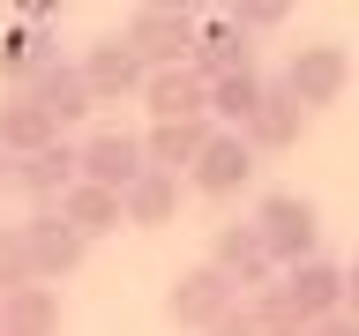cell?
<instances>
[{
    "mask_svg": "<svg viewBox=\"0 0 359 336\" xmlns=\"http://www.w3.org/2000/svg\"><path fill=\"white\" fill-rule=\"evenodd\" d=\"M135 45V60L142 67H172L195 52V15H165V8H135V22L120 30Z\"/></svg>",
    "mask_w": 359,
    "mask_h": 336,
    "instance_id": "9c48e42d",
    "label": "cell"
},
{
    "mask_svg": "<svg viewBox=\"0 0 359 336\" xmlns=\"http://www.w3.org/2000/svg\"><path fill=\"white\" fill-rule=\"evenodd\" d=\"M0 336H60V284L0 291Z\"/></svg>",
    "mask_w": 359,
    "mask_h": 336,
    "instance_id": "2e32d148",
    "label": "cell"
},
{
    "mask_svg": "<svg viewBox=\"0 0 359 336\" xmlns=\"http://www.w3.org/2000/svg\"><path fill=\"white\" fill-rule=\"evenodd\" d=\"M22 239H30V269H38V284L75 276V269H83V254H90V239L60 217V209H53V202H38V209L22 217Z\"/></svg>",
    "mask_w": 359,
    "mask_h": 336,
    "instance_id": "5b68a950",
    "label": "cell"
},
{
    "mask_svg": "<svg viewBox=\"0 0 359 336\" xmlns=\"http://www.w3.org/2000/svg\"><path fill=\"white\" fill-rule=\"evenodd\" d=\"M210 142V120H150V134H142V157H150L157 172H187L195 164V150Z\"/></svg>",
    "mask_w": 359,
    "mask_h": 336,
    "instance_id": "ac0fdd59",
    "label": "cell"
},
{
    "mask_svg": "<svg viewBox=\"0 0 359 336\" xmlns=\"http://www.w3.org/2000/svg\"><path fill=\"white\" fill-rule=\"evenodd\" d=\"M337 307H344V314H352V321H359V262L344 269V284H337Z\"/></svg>",
    "mask_w": 359,
    "mask_h": 336,
    "instance_id": "83f0119b",
    "label": "cell"
},
{
    "mask_svg": "<svg viewBox=\"0 0 359 336\" xmlns=\"http://www.w3.org/2000/svg\"><path fill=\"white\" fill-rule=\"evenodd\" d=\"M247 60H255V30H240L232 15L195 30V52H187V67H202V75H224V67H247Z\"/></svg>",
    "mask_w": 359,
    "mask_h": 336,
    "instance_id": "ffe728a7",
    "label": "cell"
},
{
    "mask_svg": "<svg viewBox=\"0 0 359 336\" xmlns=\"http://www.w3.org/2000/svg\"><path fill=\"white\" fill-rule=\"evenodd\" d=\"M247 321H255V336H307V321H299V314L285 307V299H277V291H255V299H247Z\"/></svg>",
    "mask_w": 359,
    "mask_h": 336,
    "instance_id": "603a6c76",
    "label": "cell"
},
{
    "mask_svg": "<svg viewBox=\"0 0 359 336\" xmlns=\"http://www.w3.org/2000/svg\"><path fill=\"white\" fill-rule=\"evenodd\" d=\"M210 262H217L232 284H255V291L277 276V262H269V246H262V232H255V217H247V224H217V239H210Z\"/></svg>",
    "mask_w": 359,
    "mask_h": 336,
    "instance_id": "9a60e30c",
    "label": "cell"
},
{
    "mask_svg": "<svg viewBox=\"0 0 359 336\" xmlns=\"http://www.w3.org/2000/svg\"><path fill=\"white\" fill-rule=\"evenodd\" d=\"M142 164H150V157H142V134H128V127H105V134H90L83 150H75V179H97L112 195H120Z\"/></svg>",
    "mask_w": 359,
    "mask_h": 336,
    "instance_id": "30bf717a",
    "label": "cell"
},
{
    "mask_svg": "<svg viewBox=\"0 0 359 336\" xmlns=\"http://www.w3.org/2000/svg\"><path fill=\"white\" fill-rule=\"evenodd\" d=\"M53 52H60V45H53V30L22 15L15 30L0 38V83H15V90H22V83H30V75H38L45 60H53Z\"/></svg>",
    "mask_w": 359,
    "mask_h": 336,
    "instance_id": "d6986e66",
    "label": "cell"
},
{
    "mask_svg": "<svg viewBox=\"0 0 359 336\" xmlns=\"http://www.w3.org/2000/svg\"><path fill=\"white\" fill-rule=\"evenodd\" d=\"M337 284H344V269L330 262V254H307V262H285L277 276H269V291L285 299L299 321H314V314H330L337 307Z\"/></svg>",
    "mask_w": 359,
    "mask_h": 336,
    "instance_id": "ba28073f",
    "label": "cell"
},
{
    "mask_svg": "<svg viewBox=\"0 0 359 336\" xmlns=\"http://www.w3.org/2000/svg\"><path fill=\"white\" fill-rule=\"evenodd\" d=\"M180 217V172H157V164H142V172L120 187V224H135V232H157V224Z\"/></svg>",
    "mask_w": 359,
    "mask_h": 336,
    "instance_id": "5bb4252c",
    "label": "cell"
},
{
    "mask_svg": "<svg viewBox=\"0 0 359 336\" xmlns=\"http://www.w3.org/2000/svg\"><path fill=\"white\" fill-rule=\"evenodd\" d=\"M255 232H262L269 262H307V254H322V209H314L307 195H292V187H277V195L255 202Z\"/></svg>",
    "mask_w": 359,
    "mask_h": 336,
    "instance_id": "6da1fadb",
    "label": "cell"
},
{
    "mask_svg": "<svg viewBox=\"0 0 359 336\" xmlns=\"http://www.w3.org/2000/svg\"><path fill=\"white\" fill-rule=\"evenodd\" d=\"M255 150H247V134L240 127H210V142L195 150V164H187V187L195 195H210V202H232V195H247L255 187Z\"/></svg>",
    "mask_w": 359,
    "mask_h": 336,
    "instance_id": "7a4b0ae2",
    "label": "cell"
},
{
    "mask_svg": "<svg viewBox=\"0 0 359 336\" xmlns=\"http://www.w3.org/2000/svg\"><path fill=\"white\" fill-rule=\"evenodd\" d=\"M0 195H8V150H0Z\"/></svg>",
    "mask_w": 359,
    "mask_h": 336,
    "instance_id": "4dcf8cb0",
    "label": "cell"
},
{
    "mask_svg": "<svg viewBox=\"0 0 359 336\" xmlns=\"http://www.w3.org/2000/svg\"><path fill=\"white\" fill-rule=\"evenodd\" d=\"M307 120H314V112L299 105L285 83H262V97H255V112L240 120V134H247V150H255V157H277V150H299Z\"/></svg>",
    "mask_w": 359,
    "mask_h": 336,
    "instance_id": "8992f818",
    "label": "cell"
},
{
    "mask_svg": "<svg viewBox=\"0 0 359 336\" xmlns=\"http://www.w3.org/2000/svg\"><path fill=\"white\" fill-rule=\"evenodd\" d=\"M232 307H240V284H232L217 262L180 269V276H172V291H165V321H172V329H195V336L210 329L217 314H232Z\"/></svg>",
    "mask_w": 359,
    "mask_h": 336,
    "instance_id": "3957f363",
    "label": "cell"
},
{
    "mask_svg": "<svg viewBox=\"0 0 359 336\" xmlns=\"http://www.w3.org/2000/svg\"><path fill=\"white\" fill-rule=\"evenodd\" d=\"M53 209H60L83 239H105V232H120V195L112 187H97V179H67L60 195H53Z\"/></svg>",
    "mask_w": 359,
    "mask_h": 336,
    "instance_id": "e0dca14e",
    "label": "cell"
},
{
    "mask_svg": "<svg viewBox=\"0 0 359 336\" xmlns=\"http://www.w3.org/2000/svg\"><path fill=\"white\" fill-rule=\"evenodd\" d=\"M292 8H299V0H224V15L240 22V30H285Z\"/></svg>",
    "mask_w": 359,
    "mask_h": 336,
    "instance_id": "d4e9b609",
    "label": "cell"
},
{
    "mask_svg": "<svg viewBox=\"0 0 359 336\" xmlns=\"http://www.w3.org/2000/svg\"><path fill=\"white\" fill-rule=\"evenodd\" d=\"M75 67H83V83H90V97H97V105H120V97H135V90H142V75H150V67L135 60V45H128V38H97Z\"/></svg>",
    "mask_w": 359,
    "mask_h": 336,
    "instance_id": "7c38bea8",
    "label": "cell"
},
{
    "mask_svg": "<svg viewBox=\"0 0 359 336\" xmlns=\"http://www.w3.org/2000/svg\"><path fill=\"white\" fill-rule=\"evenodd\" d=\"M285 90H292L307 112L344 105V90H352V52H344V45H292V60H285Z\"/></svg>",
    "mask_w": 359,
    "mask_h": 336,
    "instance_id": "277c9868",
    "label": "cell"
},
{
    "mask_svg": "<svg viewBox=\"0 0 359 336\" xmlns=\"http://www.w3.org/2000/svg\"><path fill=\"white\" fill-rule=\"evenodd\" d=\"M135 97L150 105V120H195V112L210 120V75H202V67H187V60H172V67H150Z\"/></svg>",
    "mask_w": 359,
    "mask_h": 336,
    "instance_id": "52a82bcc",
    "label": "cell"
},
{
    "mask_svg": "<svg viewBox=\"0 0 359 336\" xmlns=\"http://www.w3.org/2000/svg\"><path fill=\"white\" fill-rule=\"evenodd\" d=\"M262 67L247 60V67H224V75H210V120H224V127H240L247 112H255V97H262Z\"/></svg>",
    "mask_w": 359,
    "mask_h": 336,
    "instance_id": "44dd1931",
    "label": "cell"
},
{
    "mask_svg": "<svg viewBox=\"0 0 359 336\" xmlns=\"http://www.w3.org/2000/svg\"><path fill=\"white\" fill-rule=\"evenodd\" d=\"M142 8H165V15H202L210 0H142Z\"/></svg>",
    "mask_w": 359,
    "mask_h": 336,
    "instance_id": "f546056e",
    "label": "cell"
},
{
    "mask_svg": "<svg viewBox=\"0 0 359 336\" xmlns=\"http://www.w3.org/2000/svg\"><path fill=\"white\" fill-rule=\"evenodd\" d=\"M202 336H255V321H247V307H232V314H217Z\"/></svg>",
    "mask_w": 359,
    "mask_h": 336,
    "instance_id": "4316f807",
    "label": "cell"
},
{
    "mask_svg": "<svg viewBox=\"0 0 359 336\" xmlns=\"http://www.w3.org/2000/svg\"><path fill=\"white\" fill-rule=\"evenodd\" d=\"M53 134H60V127H53V112H45L38 97H22V90H15V97L0 105V150H8V157L38 150V142H53Z\"/></svg>",
    "mask_w": 359,
    "mask_h": 336,
    "instance_id": "7402d4cb",
    "label": "cell"
},
{
    "mask_svg": "<svg viewBox=\"0 0 359 336\" xmlns=\"http://www.w3.org/2000/svg\"><path fill=\"white\" fill-rule=\"evenodd\" d=\"M67 179H75V142H67V134H53V142H38V150L8 157V187L30 195V202H53Z\"/></svg>",
    "mask_w": 359,
    "mask_h": 336,
    "instance_id": "4fadbf2b",
    "label": "cell"
},
{
    "mask_svg": "<svg viewBox=\"0 0 359 336\" xmlns=\"http://www.w3.org/2000/svg\"><path fill=\"white\" fill-rule=\"evenodd\" d=\"M67 0H15V15H30V22H53Z\"/></svg>",
    "mask_w": 359,
    "mask_h": 336,
    "instance_id": "f1b7e54d",
    "label": "cell"
},
{
    "mask_svg": "<svg viewBox=\"0 0 359 336\" xmlns=\"http://www.w3.org/2000/svg\"><path fill=\"white\" fill-rule=\"evenodd\" d=\"M22 97H38V105L53 112V127H60V134L75 127V120H90V105H97V97H90V83H83V67L60 60V52H53V60L22 83Z\"/></svg>",
    "mask_w": 359,
    "mask_h": 336,
    "instance_id": "8fae6325",
    "label": "cell"
},
{
    "mask_svg": "<svg viewBox=\"0 0 359 336\" xmlns=\"http://www.w3.org/2000/svg\"><path fill=\"white\" fill-rule=\"evenodd\" d=\"M307 336H359V321L344 307H330V314H314V321H307Z\"/></svg>",
    "mask_w": 359,
    "mask_h": 336,
    "instance_id": "484cf974",
    "label": "cell"
},
{
    "mask_svg": "<svg viewBox=\"0 0 359 336\" xmlns=\"http://www.w3.org/2000/svg\"><path fill=\"white\" fill-rule=\"evenodd\" d=\"M15 284H38V269H30L22 224H0V291H15Z\"/></svg>",
    "mask_w": 359,
    "mask_h": 336,
    "instance_id": "cb8c5ba5",
    "label": "cell"
}]
</instances>
